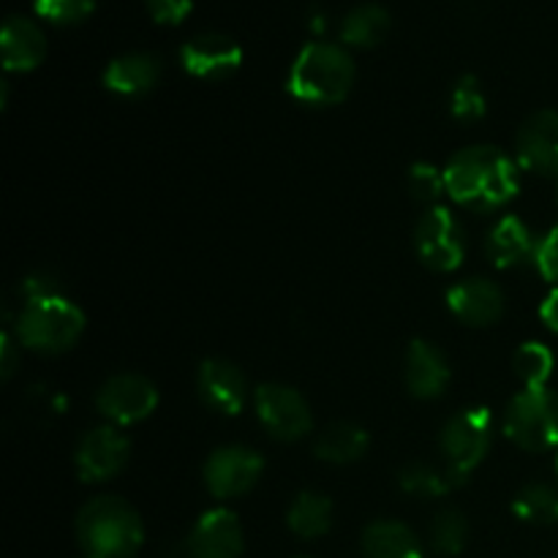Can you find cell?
<instances>
[{
    "mask_svg": "<svg viewBox=\"0 0 558 558\" xmlns=\"http://www.w3.org/2000/svg\"><path fill=\"white\" fill-rule=\"evenodd\" d=\"M490 441H494V414L485 407L463 409L452 414L439 434L441 456H445L447 469L458 485L469 480V474L483 463L488 456Z\"/></svg>",
    "mask_w": 558,
    "mask_h": 558,
    "instance_id": "6",
    "label": "cell"
},
{
    "mask_svg": "<svg viewBox=\"0 0 558 558\" xmlns=\"http://www.w3.org/2000/svg\"><path fill=\"white\" fill-rule=\"evenodd\" d=\"M265 461L256 450L243 445H227L210 452L205 461V485L216 499L243 496L259 483Z\"/></svg>",
    "mask_w": 558,
    "mask_h": 558,
    "instance_id": "9",
    "label": "cell"
},
{
    "mask_svg": "<svg viewBox=\"0 0 558 558\" xmlns=\"http://www.w3.org/2000/svg\"><path fill=\"white\" fill-rule=\"evenodd\" d=\"M365 558H423L417 534L401 521H376L363 532Z\"/></svg>",
    "mask_w": 558,
    "mask_h": 558,
    "instance_id": "21",
    "label": "cell"
},
{
    "mask_svg": "<svg viewBox=\"0 0 558 558\" xmlns=\"http://www.w3.org/2000/svg\"><path fill=\"white\" fill-rule=\"evenodd\" d=\"M450 363H447L445 352L439 347L423 341V338L409 343L407 385L414 398H423V401L439 398L450 385Z\"/></svg>",
    "mask_w": 558,
    "mask_h": 558,
    "instance_id": "17",
    "label": "cell"
},
{
    "mask_svg": "<svg viewBox=\"0 0 558 558\" xmlns=\"http://www.w3.org/2000/svg\"><path fill=\"white\" fill-rule=\"evenodd\" d=\"M147 11L161 25H180L191 14V0H147Z\"/></svg>",
    "mask_w": 558,
    "mask_h": 558,
    "instance_id": "33",
    "label": "cell"
},
{
    "mask_svg": "<svg viewBox=\"0 0 558 558\" xmlns=\"http://www.w3.org/2000/svg\"><path fill=\"white\" fill-rule=\"evenodd\" d=\"M398 485L414 496H445L452 488H458V480L452 477L447 466L441 469L434 463L412 461L398 472Z\"/></svg>",
    "mask_w": 558,
    "mask_h": 558,
    "instance_id": "25",
    "label": "cell"
},
{
    "mask_svg": "<svg viewBox=\"0 0 558 558\" xmlns=\"http://www.w3.org/2000/svg\"><path fill=\"white\" fill-rule=\"evenodd\" d=\"M254 407L259 414V423L278 441H298L314 428L308 401L289 385L267 381V385L256 387Z\"/></svg>",
    "mask_w": 558,
    "mask_h": 558,
    "instance_id": "7",
    "label": "cell"
},
{
    "mask_svg": "<svg viewBox=\"0 0 558 558\" xmlns=\"http://www.w3.org/2000/svg\"><path fill=\"white\" fill-rule=\"evenodd\" d=\"M371 445V436L365 434V428H360L357 423H347V420H338L330 423L319 436H316L314 452L319 461L327 463H354L365 456Z\"/></svg>",
    "mask_w": 558,
    "mask_h": 558,
    "instance_id": "22",
    "label": "cell"
},
{
    "mask_svg": "<svg viewBox=\"0 0 558 558\" xmlns=\"http://www.w3.org/2000/svg\"><path fill=\"white\" fill-rule=\"evenodd\" d=\"M76 539L85 558H134L145 543V526L120 496H96L76 515Z\"/></svg>",
    "mask_w": 558,
    "mask_h": 558,
    "instance_id": "2",
    "label": "cell"
},
{
    "mask_svg": "<svg viewBox=\"0 0 558 558\" xmlns=\"http://www.w3.org/2000/svg\"><path fill=\"white\" fill-rule=\"evenodd\" d=\"M518 167L558 178V112L539 109L521 125L515 140Z\"/></svg>",
    "mask_w": 558,
    "mask_h": 558,
    "instance_id": "13",
    "label": "cell"
},
{
    "mask_svg": "<svg viewBox=\"0 0 558 558\" xmlns=\"http://www.w3.org/2000/svg\"><path fill=\"white\" fill-rule=\"evenodd\" d=\"M512 512L521 521L534 523V526H550L558 523V490L545 483H532L518 490L512 501Z\"/></svg>",
    "mask_w": 558,
    "mask_h": 558,
    "instance_id": "26",
    "label": "cell"
},
{
    "mask_svg": "<svg viewBox=\"0 0 558 558\" xmlns=\"http://www.w3.org/2000/svg\"><path fill=\"white\" fill-rule=\"evenodd\" d=\"M131 456V445L114 425H101L82 436L76 447V474L82 483H107L118 477Z\"/></svg>",
    "mask_w": 558,
    "mask_h": 558,
    "instance_id": "11",
    "label": "cell"
},
{
    "mask_svg": "<svg viewBox=\"0 0 558 558\" xmlns=\"http://www.w3.org/2000/svg\"><path fill=\"white\" fill-rule=\"evenodd\" d=\"M85 332V314L71 300L44 298L27 300L14 322V336L31 352H69Z\"/></svg>",
    "mask_w": 558,
    "mask_h": 558,
    "instance_id": "4",
    "label": "cell"
},
{
    "mask_svg": "<svg viewBox=\"0 0 558 558\" xmlns=\"http://www.w3.org/2000/svg\"><path fill=\"white\" fill-rule=\"evenodd\" d=\"M158 407V390L147 376L118 374L101 385L96 409L112 425H136L150 417Z\"/></svg>",
    "mask_w": 558,
    "mask_h": 558,
    "instance_id": "10",
    "label": "cell"
},
{
    "mask_svg": "<svg viewBox=\"0 0 558 558\" xmlns=\"http://www.w3.org/2000/svg\"><path fill=\"white\" fill-rule=\"evenodd\" d=\"M354 85V60L338 44H305L287 76L289 96L314 107L341 104Z\"/></svg>",
    "mask_w": 558,
    "mask_h": 558,
    "instance_id": "3",
    "label": "cell"
},
{
    "mask_svg": "<svg viewBox=\"0 0 558 558\" xmlns=\"http://www.w3.org/2000/svg\"><path fill=\"white\" fill-rule=\"evenodd\" d=\"M556 357L548 347L537 341L523 343L515 352V374L526 387H548L550 374H554Z\"/></svg>",
    "mask_w": 558,
    "mask_h": 558,
    "instance_id": "28",
    "label": "cell"
},
{
    "mask_svg": "<svg viewBox=\"0 0 558 558\" xmlns=\"http://www.w3.org/2000/svg\"><path fill=\"white\" fill-rule=\"evenodd\" d=\"M539 316H543V322L550 327V330L558 332V287L548 294V298L543 300V308H539Z\"/></svg>",
    "mask_w": 558,
    "mask_h": 558,
    "instance_id": "36",
    "label": "cell"
},
{
    "mask_svg": "<svg viewBox=\"0 0 558 558\" xmlns=\"http://www.w3.org/2000/svg\"><path fill=\"white\" fill-rule=\"evenodd\" d=\"M287 523L289 529L303 539L325 537L332 526V501L327 499L325 494L303 490V494L289 505Z\"/></svg>",
    "mask_w": 558,
    "mask_h": 558,
    "instance_id": "23",
    "label": "cell"
},
{
    "mask_svg": "<svg viewBox=\"0 0 558 558\" xmlns=\"http://www.w3.org/2000/svg\"><path fill=\"white\" fill-rule=\"evenodd\" d=\"M5 71H33L47 54V36L27 16H9L0 33Z\"/></svg>",
    "mask_w": 558,
    "mask_h": 558,
    "instance_id": "20",
    "label": "cell"
},
{
    "mask_svg": "<svg viewBox=\"0 0 558 558\" xmlns=\"http://www.w3.org/2000/svg\"><path fill=\"white\" fill-rule=\"evenodd\" d=\"M469 543V521L458 510H441L430 523V545L441 556H458Z\"/></svg>",
    "mask_w": 558,
    "mask_h": 558,
    "instance_id": "27",
    "label": "cell"
},
{
    "mask_svg": "<svg viewBox=\"0 0 558 558\" xmlns=\"http://www.w3.org/2000/svg\"><path fill=\"white\" fill-rule=\"evenodd\" d=\"M196 387H199L205 407H210L213 412L227 414V417L243 412L245 396H248V381H245L243 371L232 360H205L199 365V374H196Z\"/></svg>",
    "mask_w": 558,
    "mask_h": 558,
    "instance_id": "14",
    "label": "cell"
},
{
    "mask_svg": "<svg viewBox=\"0 0 558 558\" xmlns=\"http://www.w3.org/2000/svg\"><path fill=\"white\" fill-rule=\"evenodd\" d=\"M450 112L452 118L458 120H480L488 112V98H485L483 82L474 74H463L461 80L456 82L450 96Z\"/></svg>",
    "mask_w": 558,
    "mask_h": 558,
    "instance_id": "29",
    "label": "cell"
},
{
    "mask_svg": "<svg viewBox=\"0 0 558 558\" xmlns=\"http://www.w3.org/2000/svg\"><path fill=\"white\" fill-rule=\"evenodd\" d=\"M537 248L539 243L534 240L532 229L518 216L501 218L490 229L488 240H485V254H488L490 265L499 267V270H510V267L534 262L537 259Z\"/></svg>",
    "mask_w": 558,
    "mask_h": 558,
    "instance_id": "18",
    "label": "cell"
},
{
    "mask_svg": "<svg viewBox=\"0 0 558 558\" xmlns=\"http://www.w3.org/2000/svg\"><path fill=\"white\" fill-rule=\"evenodd\" d=\"M180 63L191 76L199 80H223L234 74L243 63V49L227 33L207 31L199 36H191L180 49Z\"/></svg>",
    "mask_w": 558,
    "mask_h": 558,
    "instance_id": "12",
    "label": "cell"
},
{
    "mask_svg": "<svg viewBox=\"0 0 558 558\" xmlns=\"http://www.w3.org/2000/svg\"><path fill=\"white\" fill-rule=\"evenodd\" d=\"M556 472H558V461H556Z\"/></svg>",
    "mask_w": 558,
    "mask_h": 558,
    "instance_id": "37",
    "label": "cell"
},
{
    "mask_svg": "<svg viewBox=\"0 0 558 558\" xmlns=\"http://www.w3.org/2000/svg\"><path fill=\"white\" fill-rule=\"evenodd\" d=\"M417 254L430 270L452 272L463 265L466 256V234L447 207H430L417 223L414 232Z\"/></svg>",
    "mask_w": 558,
    "mask_h": 558,
    "instance_id": "8",
    "label": "cell"
},
{
    "mask_svg": "<svg viewBox=\"0 0 558 558\" xmlns=\"http://www.w3.org/2000/svg\"><path fill=\"white\" fill-rule=\"evenodd\" d=\"M14 368H16V347L14 341H11V332H3V336H0V376H3V379H11Z\"/></svg>",
    "mask_w": 558,
    "mask_h": 558,
    "instance_id": "35",
    "label": "cell"
},
{
    "mask_svg": "<svg viewBox=\"0 0 558 558\" xmlns=\"http://www.w3.org/2000/svg\"><path fill=\"white\" fill-rule=\"evenodd\" d=\"M161 80V58L150 52H129L104 69V87L118 96L136 98L150 93Z\"/></svg>",
    "mask_w": 558,
    "mask_h": 558,
    "instance_id": "19",
    "label": "cell"
},
{
    "mask_svg": "<svg viewBox=\"0 0 558 558\" xmlns=\"http://www.w3.org/2000/svg\"><path fill=\"white\" fill-rule=\"evenodd\" d=\"M33 9L54 25H76L93 14L96 0H33Z\"/></svg>",
    "mask_w": 558,
    "mask_h": 558,
    "instance_id": "31",
    "label": "cell"
},
{
    "mask_svg": "<svg viewBox=\"0 0 558 558\" xmlns=\"http://www.w3.org/2000/svg\"><path fill=\"white\" fill-rule=\"evenodd\" d=\"M447 194L466 210L488 213L518 194V163L494 145L456 153L445 167Z\"/></svg>",
    "mask_w": 558,
    "mask_h": 558,
    "instance_id": "1",
    "label": "cell"
},
{
    "mask_svg": "<svg viewBox=\"0 0 558 558\" xmlns=\"http://www.w3.org/2000/svg\"><path fill=\"white\" fill-rule=\"evenodd\" d=\"M537 270L543 272L545 281L558 283V227L550 229L543 240H539L537 259H534Z\"/></svg>",
    "mask_w": 558,
    "mask_h": 558,
    "instance_id": "32",
    "label": "cell"
},
{
    "mask_svg": "<svg viewBox=\"0 0 558 558\" xmlns=\"http://www.w3.org/2000/svg\"><path fill=\"white\" fill-rule=\"evenodd\" d=\"M22 294L25 300H44V298H60V283L58 278L49 276V272H33L22 281Z\"/></svg>",
    "mask_w": 558,
    "mask_h": 558,
    "instance_id": "34",
    "label": "cell"
},
{
    "mask_svg": "<svg viewBox=\"0 0 558 558\" xmlns=\"http://www.w3.org/2000/svg\"><path fill=\"white\" fill-rule=\"evenodd\" d=\"M447 308L466 325L488 327L505 314V292L488 278H469L450 287Z\"/></svg>",
    "mask_w": 558,
    "mask_h": 558,
    "instance_id": "16",
    "label": "cell"
},
{
    "mask_svg": "<svg viewBox=\"0 0 558 558\" xmlns=\"http://www.w3.org/2000/svg\"><path fill=\"white\" fill-rule=\"evenodd\" d=\"M390 33V14L379 3H363L341 22V38L349 47H376Z\"/></svg>",
    "mask_w": 558,
    "mask_h": 558,
    "instance_id": "24",
    "label": "cell"
},
{
    "mask_svg": "<svg viewBox=\"0 0 558 558\" xmlns=\"http://www.w3.org/2000/svg\"><path fill=\"white\" fill-rule=\"evenodd\" d=\"M409 191L417 202H425V205H434L439 202L441 194H447L445 183V169H436L434 163H414L409 169Z\"/></svg>",
    "mask_w": 558,
    "mask_h": 558,
    "instance_id": "30",
    "label": "cell"
},
{
    "mask_svg": "<svg viewBox=\"0 0 558 558\" xmlns=\"http://www.w3.org/2000/svg\"><path fill=\"white\" fill-rule=\"evenodd\" d=\"M191 558H238L243 554V526L232 510L205 512L185 539Z\"/></svg>",
    "mask_w": 558,
    "mask_h": 558,
    "instance_id": "15",
    "label": "cell"
},
{
    "mask_svg": "<svg viewBox=\"0 0 558 558\" xmlns=\"http://www.w3.org/2000/svg\"><path fill=\"white\" fill-rule=\"evenodd\" d=\"M505 434L526 452H548L558 447V392L548 387H526L510 401Z\"/></svg>",
    "mask_w": 558,
    "mask_h": 558,
    "instance_id": "5",
    "label": "cell"
}]
</instances>
